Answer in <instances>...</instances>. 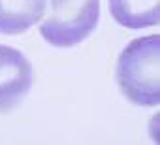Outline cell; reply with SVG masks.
Here are the masks:
<instances>
[{
	"instance_id": "cell-1",
	"label": "cell",
	"mask_w": 160,
	"mask_h": 145,
	"mask_svg": "<svg viewBox=\"0 0 160 145\" xmlns=\"http://www.w3.org/2000/svg\"><path fill=\"white\" fill-rule=\"evenodd\" d=\"M117 83L136 106L158 108L160 104V36L132 40L117 62Z\"/></svg>"
},
{
	"instance_id": "cell-2",
	"label": "cell",
	"mask_w": 160,
	"mask_h": 145,
	"mask_svg": "<svg viewBox=\"0 0 160 145\" xmlns=\"http://www.w3.org/2000/svg\"><path fill=\"white\" fill-rule=\"evenodd\" d=\"M51 13L40 32L53 47H73L87 40L100 19V0H49Z\"/></svg>"
},
{
	"instance_id": "cell-3",
	"label": "cell",
	"mask_w": 160,
	"mask_h": 145,
	"mask_svg": "<svg viewBox=\"0 0 160 145\" xmlns=\"http://www.w3.org/2000/svg\"><path fill=\"white\" fill-rule=\"evenodd\" d=\"M32 64L28 58L8 45H0V113L19 106L32 87Z\"/></svg>"
},
{
	"instance_id": "cell-4",
	"label": "cell",
	"mask_w": 160,
	"mask_h": 145,
	"mask_svg": "<svg viewBox=\"0 0 160 145\" xmlns=\"http://www.w3.org/2000/svg\"><path fill=\"white\" fill-rule=\"evenodd\" d=\"M45 12V0H0V34L15 36L34 27Z\"/></svg>"
},
{
	"instance_id": "cell-5",
	"label": "cell",
	"mask_w": 160,
	"mask_h": 145,
	"mask_svg": "<svg viewBox=\"0 0 160 145\" xmlns=\"http://www.w3.org/2000/svg\"><path fill=\"white\" fill-rule=\"evenodd\" d=\"M109 12L121 27L139 30L160 23V0H109Z\"/></svg>"
}]
</instances>
